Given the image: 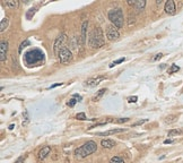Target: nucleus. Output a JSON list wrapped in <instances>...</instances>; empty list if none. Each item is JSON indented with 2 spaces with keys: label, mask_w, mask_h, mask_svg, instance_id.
Segmentation results:
<instances>
[{
  "label": "nucleus",
  "mask_w": 183,
  "mask_h": 163,
  "mask_svg": "<svg viewBox=\"0 0 183 163\" xmlns=\"http://www.w3.org/2000/svg\"><path fill=\"white\" fill-rule=\"evenodd\" d=\"M104 34L99 27H94L88 36V44L93 49H97L104 46Z\"/></svg>",
  "instance_id": "obj_1"
},
{
  "label": "nucleus",
  "mask_w": 183,
  "mask_h": 163,
  "mask_svg": "<svg viewBox=\"0 0 183 163\" xmlns=\"http://www.w3.org/2000/svg\"><path fill=\"white\" fill-rule=\"evenodd\" d=\"M97 150V145L94 141H88L87 143H85L83 146L78 147L75 150V155L76 158H79V159H84L88 155L93 154L94 152H96Z\"/></svg>",
  "instance_id": "obj_2"
},
{
  "label": "nucleus",
  "mask_w": 183,
  "mask_h": 163,
  "mask_svg": "<svg viewBox=\"0 0 183 163\" xmlns=\"http://www.w3.org/2000/svg\"><path fill=\"white\" fill-rule=\"evenodd\" d=\"M109 19L112 22V24L117 27V28H121L123 26V22H124V17H123V13L122 9L120 8H115V9H111L107 14Z\"/></svg>",
  "instance_id": "obj_3"
},
{
  "label": "nucleus",
  "mask_w": 183,
  "mask_h": 163,
  "mask_svg": "<svg viewBox=\"0 0 183 163\" xmlns=\"http://www.w3.org/2000/svg\"><path fill=\"white\" fill-rule=\"evenodd\" d=\"M58 57L60 59V62L63 63V65H66V63H68V62H70L72 60V53H71V51L67 47H62L61 48Z\"/></svg>",
  "instance_id": "obj_4"
},
{
  "label": "nucleus",
  "mask_w": 183,
  "mask_h": 163,
  "mask_svg": "<svg viewBox=\"0 0 183 163\" xmlns=\"http://www.w3.org/2000/svg\"><path fill=\"white\" fill-rule=\"evenodd\" d=\"M120 36V33L118 31V28L114 25H110L106 30V38L110 41H117Z\"/></svg>",
  "instance_id": "obj_5"
},
{
  "label": "nucleus",
  "mask_w": 183,
  "mask_h": 163,
  "mask_svg": "<svg viewBox=\"0 0 183 163\" xmlns=\"http://www.w3.org/2000/svg\"><path fill=\"white\" fill-rule=\"evenodd\" d=\"M65 40H66V34H63V33L57 38V40L54 42V46H53V50H54L55 54H59L61 48H62V43H63Z\"/></svg>",
  "instance_id": "obj_6"
},
{
  "label": "nucleus",
  "mask_w": 183,
  "mask_h": 163,
  "mask_svg": "<svg viewBox=\"0 0 183 163\" xmlns=\"http://www.w3.org/2000/svg\"><path fill=\"white\" fill-rule=\"evenodd\" d=\"M105 77L104 76H98V77H94V78H90L85 82V85L88 87H95L96 85H98L102 81H104Z\"/></svg>",
  "instance_id": "obj_7"
},
{
  "label": "nucleus",
  "mask_w": 183,
  "mask_h": 163,
  "mask_svg": "<svg viewBox=\"0 0 183 163\" xmlns=\"http://www.w3.org/2000/svg\"><path fill=\"white\" fill-rule=\"evenodd\" d=\"M164 10H165L166 14H169V15H174V14H175V10H176V8H175V2H174L173 0L166 1V2H165Z\"/></svg>",
  "instance_id": "obj_8"
},
{
  "label": "nucleus",
  "mask_w": 183,
  "mask_h": 163,
  "mask_svg": "<svg viewBox=\"0 0 183 163\" xmlns=\"http://www.w3.org/2000/svg\"><path fill=\"white\" fill-rule=\"evenodd\" d=\"M7 50H8V42L1 41V44H0V60H1V62H3L6 60Z\"/></svg>",
  "instance_id": "obj_9"
},
{
  "label": "nucleus",
  "mask_w": 183,
  "mask_h": 163,
  "mask_svg": "<svg viewBox=\"0 0 183 163\" xmlns=\"http://www.w3.org/2000/svg\"><path fill=\"white\" fill-rule=\"evenodd\" d=\"M50 152H51V147H50V146H44V147H42V150L39 152V159H40V160H44L46 156L50 154Z\"/></svg>",
  "instance_id": "obj_10"
},
{
  "label": "nucleus",
  "mask_w": 183,
  "mask_h": 163,
  "mask_svg": "<svg viewBox=\"0 0 183 163\" xmlns=\"http://www.w3.org/2000/svg\"><path fill=\"white\" fill-rule=\"evenodd\" d=\"M87 26H88V20H85L83 23V26H82V44L85 46L86 43V30H87Z\"/></svg>",
  "instance_id": "obj_11"
},
{
  "label": "nucleus",
  "mask_w": 183,
  "mask_h": 163,
  "mask_svg": "<svg viewBox=\"0 0 183 163\" xmlns=\"http://www.w3.org/2000/svg\"><path fill=\"white\" fill-rule=\"evenodd\" d=\"M124 131L123 128H117V129H111V130H107V131H104V133H97L98 136H109V135H113V134H117V133H122Z\"/></svg>",
  "instance_id": "obj_12"
},
{
  "label": "nucleus",
  "mask_w": 183,
  "mask_h": 163,
  "mask_svg": "<svg viewBox=\"0 0 183 163\" xmlns=\"http://www.w3.org/2000/svg\"><path fill=\"white\" fill-rule=\"evenodd\" d=\"M101 145L104 147V148H112L114 145H115V142L112 141V139H103L101 142Z\"/></svg>",
  "instance_id": "obj_13"
},
{
  "label": "nucleus",
  "mask_w": 183,
  "mask_h": 163,
  "mask_svg": "<svg viewBox=\"0 0 183 163\" xmlns=\"http://www.w3.org/2000/svg\"><path fill=\"white\" fill-rule=\"evenodd\" d=\"M5 6L8 7V8L15 9V8H17L19 6V2L17 0H8V1H5Z\"/></svg>",
  "instance_id": "obj_14"
},
{
  "label": "nucleus",
  "mask_w": 183,
  "mask_h": 163,
  "mask_svg": "<svg viewBox=\"0 0 183 163\" xmlns=\"http://www.w3.org/2000/svg\"><path fill=\"white\" fill-rule=\"evenodd\" d=\"M145 6H146V1L145 0H137L136 1V5H135V7H136V9H137L138 11L142 10L145 8Z\"/></svg>",
  "instance_id": "obj_15"
},
{
  "label": "nucleus",
  "mask_w": 183,
  "mask_h": 163,
  "mask_svg": "<svg viewBox=\"0 0 183 163\" xmlns=\"http://www.w3.org/2000/svg\"><path fill=\"white\" fill-rule=\"evenodd\" d=\"M8 23H9V20H8V18H7V17H6V18H3V19H1V24H0V32H3V31L7 28Z\"/></svg>",
  "instance_id": "obj_16"
},
{
  "label": "nucleus",
  "mask_w": 183,
  "mask_h": 163,
  "mask_svg": "<svg viewBox=\"0 0 183 163\" xmlns=\"http://www.w3.org/2000/svg\"><path fill=\"white\" fill-rule=\"evenodd\" d=\"M183 134V130L181 129H172L171 131H169V137H173V136H178Z\"/></svg>",
  "instance_id": "obj_17"
},
{
  "label": "nucleus",
  "mask_w": 183,
  "mask_h": 163,
  "mask_svg": "<svg viewBox=\"0 0 183 163\" xmlns=\"http://www.w3.org/2000/svg\"><path fill=\"white\" fill-rule=\"evenodd\" d=\"M178 119V115H169L165 118V122L166 123H172V122H175Z\"/></svg>",
  "instance_id": "obj_18"
},
{
  "label": "nucleus",
  "mask_w": 183,
  "mask_h": 163,
  "mask_svg": "<svg viewBox=\"0 0 183 163\" xmlns=\"http://www.w3.org/2000/svg\"><path fill=\"white\" fill-rule=\"evenodd\" d=\"M110 163H126V162H124V160H123L122 158H120V156H114V158H112V159L110 160Z\"/></svg>",
  "instance_id": "obj_19"
},
{
  "label": "nucleus",
  "mask_w": 183,
  "mask_h": 163,
  "mask_svg": "<svg viewBox=\"0 0 183 163\" xmlns=\"http://www.w3.org/2000/svg\"><path fill=\"white\" fill-rule=\"evenodd\" d=\"M179 70H180V67L178 65H172L171 68L169 69V74H173V73H176Z\"/></svg>",
  "instance_id": "obj_20"
},
{
  "label": "nucleus",
  "mask_w": 183,
  "mask_h": 163,
  "mask_svg": "<svg viewBox=\"0 0 183 163\" xmlns=\"http://www.w3.org/2000/svg\"><path fill=\"white\" fill-rule=\"evenodd\" d=\"M35 13H36V8H32V9H30V10L27 11L26 17H27L28 19H31V18H32V16H34V15H35Z\"/></svg>",
  "instance_id": "obj_21"
},
{
  "label": "nucleus",
  "mask_w": 183,
  "mask_h": 163,
  "mask_svg": "<svg viewBox=\"0 0 183 163\" xmlns=\"http://www.w3.org/2000/svg\"><path fill=\"white\" fill-rule=\"evenodd\" d=\"M105 92H106V90H105V88H102V90H99V91H98V93H97V95H96V96L94 98V101H97V100H99V98H101V96H102V95H103V94H104Z\"/></svg>",
  "instance_id": "obj_22"
},
{
  "label": "nucleus",
  "mask_w": 183,
  "mask_h": 163,
  "mask_svg": "<svg viewBox=\"0 0 183 163\" xmlns=\"http://www.w3.org/2000/svg\"><path fill=\"white\" fill-rule=\"evenodd\" d=\"M76 119H78V120H86L87 118H86V115H85L84 112H80V113H78L76 115Z\"/></svg>",
  "instance_id": "obj_23"
},
{
  "label": "nucleus",
  "mask_w": 183,
  "mask_h": 163,
  "mask_svg": "<svg viewBox=\"0 0 183 163\" xmlns=\"http://www.w3.org/2000/svg\"><path fill=\"white\" fill-rule=\"evenodd\" d=\"M26 46H30V41H28V40H25V41L20 44V47H19V52H22V50H23Z\"/></svg>",
  "instance_id": "obj_24"
},
{
  "label": "nucleus",
  "mask_w": 183,
  "mask_h": 163,
  "mask_svg": "<svg viewBox=\"0 0 183 163\" xmlns=\"http://www.w3.org/2000/svg\"><path fill=\"white\" fill-rule=\"evenodd\" d=\"M124 61V58H120V59H118V60H115L114 62H112L111 65H110V67H113L114 65H118V63H121V62H123Z\"/></svg>",
  "instance_id": "obj_25"
},
{
  "label": "nucleus",
  "mask_w": 183,
  "mask_h": 163,
  "mask_svg": "<svg viewBox=\"0 0 183 163\" xmlns=\"http://www.w3.org/2000/svg\"><path fill=\"white\" fill-rule=\"evenodd\" d=\"M76 103H77V100H75V99H71V100H70V101H69V102H68L67 104H68L69 107H74V106H75Z\"/></svg>",
  "instance_id": "obj_26"
},
{
  "label": "nucleus",
  "mask_w": 183,
  "mask_h": 163,
  "mask_svg": "<svg viewBox=\"0 0 183 163\" xmlns=\"http://www.w3.org/2000/svg\"><path fill=\"white\" fill-rule=\"evenodd\" d=\"M129 120V118H120V119H118V120H115L118 123H122V122H127Z\"/></svg>",
  "instance_id": "obj_27"
},
{
  "label": "nucleus",
  "mask_w": 183,
  "mask_h": 163,
  "mask_svg": "<svg viewBox=\"0 0 183 163\" xmlns=\"http://www.w3.org/2000/svg\"><path fill=\"white\" fill-rule=\"evenodd\" d=\"M137 100H138L137 96H131V98H129V99H128V101H129V102H131V103H136V102H137Z\"/></svg>",
  "instance_id": "obj_28"
},
{
  "label": "nucleus",
  "mask_w": 183,
  "mask_h": 163,
  "mask_svg": "<svg viewBox=\"0 0 183 163\" xmlns=\"http://www.w3.org/2000/svg\"><path fill=\"white\" fill-rule=\"evenodd\" d=\"M162 57H163V54H162V53H158V54H156V57H155V58H154V61H157V60H159V59H161V58H162Z\"/></svg>",
  "instance_id": "obj_29"
},
{
  "label": "nucleus",
  "mask_w": 183,
  "mask_h": 163,
  "mask_svg": "<svg viewBox=\"0 0 183 163\" xmlns=\"http://www.w3.org/2000/svg\"><path fill=\"white\" fill-rule=\"evenodd\" d=\"M147 121V119H145V120H141V121H138V122H136L134 126H137V125H141V123H144V122H146Z\"/></svg>",
  "instance_id": "obj_30"
},
{
  "label": "nucleus",
  "mask_w": 183,
  "mask_h": 163,
  "mask_svg": "<svg viewBox=\"0 0 183 163\" xmlns=\"http://www.w3.org/2000/svg\"><path fill=\"white\" fill-rule=\"evenodd\" d=\"M128 5H132V6H135V5H136V1H134V0H132V1H131V0H129V1H128Z\"/></svg>",
  "instance_id": "obj_31"
},
{
  "label": "nucleus",
  "mask_w": 183,
  "mask_h": 163,
  "mask_svg": "<svg viewBox=\"0 0 183 163\" xmlns=\"http://www.w3.org/2000/svg\"><path fill=\"white\" fill-rule=\"evenodd\" d=\"M164 143H165V144H171V143H173V141H172V139H166Z\"/></svg>",
  "instance_id": "obj_32"
},
{
  "label": "nucleus",
  "mask_w": 183,
  "mask_h": 163,
  "mask_svg": "<svg viewBox=\"0 0 183 163\" xmlns=\"http://www.w3.org/2000/svg\"><path fill=\"white\" fill-rule=\"evenodd\" d=\"M61 85V83H58V84H54V85H52L51 86V88H54V87H57V86H60Z\"/></svg>",
  "instance_id": "obj_33"
},
{
  "label": "nucleus",
  "mask_w": 183,
  "mask_h": 163,
  "mask_svg": "<svg viewBox=\"0 0 183 163\" xmlns=\"http://www.w3.org/2000/svg\"><path fill=\"white\" fill-rule=\"evenodd\" d=\"M74 98H76V99H78V100H82V96H79L78 94H75V95H74Z\"/></svg>",
  "instance_id": "obj_34"
},
{
  "label": "nucleus",
  "mask_w": 183,
  "mask_h": 163,
  "mask_svg": "<svg viewBox=\"0 0 183 163\" xmlns=\"http://www.w3.org/2000/svg\"><path fill=\"white\" fill-rule=\"evenodd\" d=\"M15 163H23V159H22V158H20V159H18Z\"/></svg>",
  "instance_id": "obj_35"
}]
</instances>
